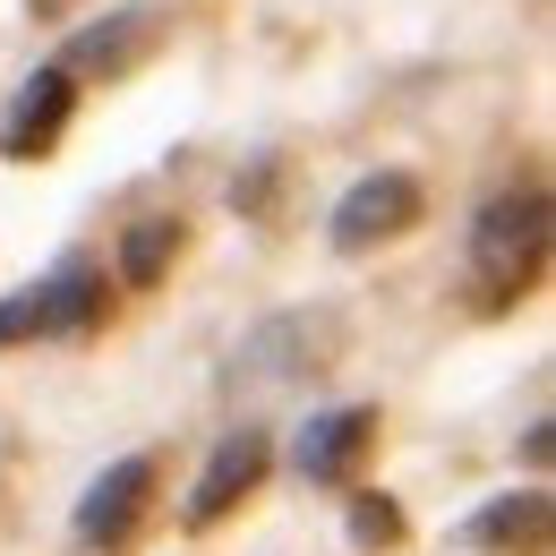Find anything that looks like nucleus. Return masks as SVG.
I'll return each instance as SVG.
<instances>
[{"instance_id":"obj_8","label":"nucleus","mask_w":556,"mask_h":556,"mask_svg":"<svg viewBox=\"0 0 556 556\" xmlns=\"http://www.w3.org/2000/svg\"><path fill=\"white\" fill-rule=\"evenodd\" d=\"M146 35H154V17H146V9L94 17V26L77 35V70H129V61L146 52Z\"/></svg>"},{"instance_id":"obj_6","label":"nucleus","mask_w":556,"mask_h":556,"mask_svg":"<svg viewBox=\"0 0 556 556\" xmlns=\"http://www.w3.org/2000/svg\"><path fill=\"white\" fill-rule=\"evenodd\" d=\"M368 437H377V412H368V403H351V412H317L308 428H300L291 463H300V480H343Z\"/></svg>"},{"instance_id":"obj_12","label":"nucleus","mask_w":556,"mask_h":556,"mask_svg":"<svg viewBox=\"0 0 556 556\" xmlns=\"http://www.w3.org/2000/svg\"><path fill=\"white\" fill-rule=\"evenodd\" d=\"M351 540H368V548H394V540H403V514H394V496H351Z\"/></svg>"},{"instance_id":"obj_4","label":"nucleus","mask_w":556,"mask_h":556,"mask_svg":"<svg viewBox=\"0 0 556 556\" xmlns=\"http://www.w3.org/2000/svg\"><path fill=\"white\" fill-rule=\"evenodd\" d=\"M70 112H77V77H70V70H35L26 86H17L9 121H0V154H9V163L43 154V146L70 129Z\"/></svg>"},{"instance_id":"obj_7","label":"nucleus","mask_w":556,"mask_h":556,"mask_svg":"<svg viewBox=\"0 0 556 556\" xmlns=\"http://www.w3.org/2000/svg\"><path fill=\"white\" fill-rule=\"evenodd\" d=\"M471 540H480V548H540V540H548V488L496 496L488 514H471Z\"/></svg>"},{"instance_id":"obj_11","label":"nucleus","mask_w":556,"mask_h":556,"mask_svg":"<svg viewBox=\"0 0 556 556\" xmlns=\"http://www.w3.org/2000/svg\"><path fill=\"white\" fill-rule=\"evenodd\" d=\"M26 334H61V308H52V282H26L0 300V343H26Z\"/></svg>"},{"instance_id":"obj_2","label":"nucleus","mask_w":556,"mask_h":556,"mask_svg":"<svg viewBox=\"0 0 556 556\" xmlns=\"http://www.w3.org/2000/svg\"><path fill=\"white\" fill-rule=\"evenodd\" d=\"M419 206H428V198H419L412 172H368L359 189H343V206H334V249L359 257V249H377V240H403L419 223Z\"/></svg>"},{"instance_id":"obj_5","label":"nucleus","mask_w":556,"mask_h":556,"mask_svg":"<svg viewBox=\"0 0 556 556\" xmlns=\"http://www.w3.org/2000/svg\"><path fill=\"white\" fill-rule=\"evenodd\" d=\"M266 454H275V445H266V428H231V437L214 445V463L198 471V496H189V522H223V514H231V505H240L249 488L266 480Z\"/></svg>"},{"instance_id":"obj_3","label":"nucleus","mask_w":556,"mask_h":556,"mask_svg":"<svg viewBox=\"0 0 556 556\" xmlns=\"http://www.w3.org/2000/svg\"><path fill=\"white\" fill-rule=\"evenodd\" d=\"M146 496H154V463H146V454L112 463L103 480H94L86 496H77V540H86V548H121V540L138 531Z\"/></svg>"},{"instance_id":"obj_1","label":"nucleus","mask_w":556,"mask_h":556,"mask_svg":"<svg viewBox=\"0 0 556 556\" xmlns=\"http://www.w3.org/2000/svg\"><path fill=\"white\" fill-rule=\"evenodd\" d=\"M548 266V189H514L471 223V282L480 308H514Z\"/></svg>"},{"instance_id":"obj_10","label":"nucleus","mask_w":556,"mask_h":556,"mask_svg":"<svg viewBox=\"0 0 556 556\" xmlns=\"http://www.w3.org/2000/svg\"><path fill=\"white\" fill-rule=\"evenodd\" d=\"M52 308H61V334H77V326H94V308H103V275L86 266V257H70V266H52Z\"/></svg>"},{"instance_id":"obj_9","label":"nucleus","mask_w":556,"mask_h":556,"mask_svg":"<svg viewBox=\"0 0 556 556\" xmlns=\"http://www.w3.org/2000/svg\"><path fill=\"white\" fill-rule=\"evenodd\" d=\"M172 249H180V223H129V240H121V282H138V291H154L163 282V266H172Z\"/></svg>"}]
</instances>
